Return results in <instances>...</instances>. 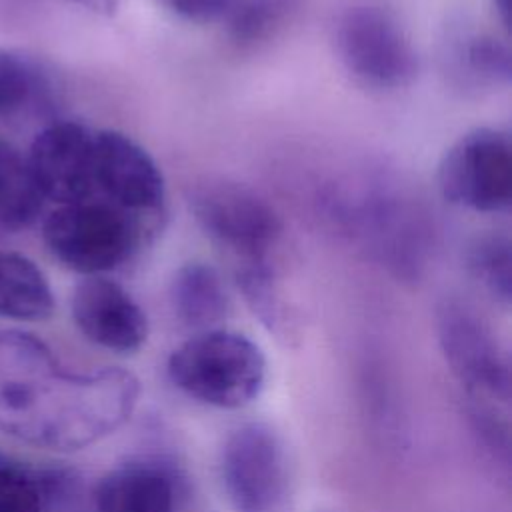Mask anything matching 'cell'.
<instances>
[{"label": "cell", "instance_id": "603a6c76", "mask_svg": "<svg viewBox=\"0 0 512 512\" xmlns=\"http://www.w3.org/2000/svg\"><path fill=\"white\" fill-rule=\"evenodd\" d=\"M168 12L190 22H210L224 18L234 0H156Z\"/></svg>", "mask_w": 512, "mask_h": 512}, {"label": "cell", "instance_id": "ffe728a7", "mask_svg": "<svg viewBox=\"0 0 512 512\" xmlns=\"http://www.w3.org/2000/svg\"><path fill=\"white\" fill-rule=\"evenodd\" d=\"M298 0H234L226 12L228 36L240 48L270 40L296 10Z\"/></svg>", "mask_w": 512, "mask_h": 512}, {"label": "cell", "instance_id": "7c38bea8", "mask_svg": "<svg viewBox=\"0 0 512 512\" xmlns=\"http://www.w3.org/2000/svg\"><path fill=\"white\" fill-rule=\"evenodd\" d=\"M70 310L78 330L100 348L130 354L148 338L146 312L120 284L104 276L78 282Z\"/></svg>", "mask_w": 512, "mask_h": 512}, {"label": "cell", "instance_id": "5bb4252c", "mask_svg": "<svg viewBox=\"0 0 512 512\" xmlns=\"http://www.w3.org/2000/svg\"><path fill=\"white\" fill-rule=\"evenodd\" d=\"M94 502L98 512H174V476L158 462H126L100 478Z\"/></svg>", "mask_w": 512, "mask_h": 512}, {"label": "cell", "instance_id": "44dd1931", "mask_svg": "<svg viewBox=\"0 0 512 512\" xmlns=\"http://www.w3.org/2000/svg\"><path fill=\"white\" fill-rule=\"evenodd\" d=\"M38 76L26 58L0 48V118L18 114L36 94Z\"/></svg>", "mask_w": 512, "mask_h": 512}, {"label": "cell", "instance_id": "8992f818", "mask_svg": "<svg viewBox=\"0 0 512 512\" xmlns=\"http://www.w3.org/2000/svg\"><path fill=\"white\" fill-rule=\"evenodd\" d=\"M188 206L202 232L236 264L270 260L282 236L276 210L258 192L238 182L200 180L188 190Z\"/></svg>", "mask_w": 512, "mask_h": 512}, {"label": "cell", "instance_id": "ba28073f", "mask_svg": "<svg viewBox=\"0 0 512 512\" xmlns=\"http://www.w3.org/2000/svg\"><path fill=\"white\" fill-rule=\"evenodd\" d=\"M220 480L234 512H276L288 486L280 436L262 422L232 430L220 452Z\"/></svg>", "mask_w": 512, "mask_h": 512}, {"label": "cell", "instance_id": "4fadbf2b", "mask_svg": "<svg viewBox=\"0 0 512 512\" xmlns=\"http://www.w3.org/2000/svg\"><path fill=\"white\" fill-rule=\"evenodd\" d=\"M440 60L448 80L462 90H490L506 86L512 78L510 48L486 30L468 22L448 26Z\"/></svg>", "mask_w": 512, "mask_h": 512}, {"label": "cell", "instance_id": "277c9868", "mask_svg": "<svg viewBox=\"0 0 512 512\" xmlns=\"http://www.w3.org/2000/svg\"><path fill=\"white\" fill-rule=\"evenodd\" d=\"M150 222L110 202H74L56 208L42 226L52 256L66 268L100 276L116 270L140 248Z\"/></svg>", "mask_w": 512, "mask_h": 512}, {"label": "cell", "instance_id": "ac0fdd59", "mask_svg": "<svg viewBox=\"0 0 512 512\" xmlns=\"http://www.w3.org/2000/svg\"><path fill=\"white\" fill-rule=\"evenodd\" d=\"M44 196L32 176L28 160L0 140V226L22 230L36 222Z\"/></svg>", "mask_w": 512, "mask_h": 512}, {"label": "cell", "instance_id": "3957f363", "mask_svg": "<svg viewBox=\"0 0 512 512\" xmlns=\"http://www.w3.org/2000/svg\"><path fill=\"white\" fill-rule=\"evenodd\" d=\"M266 370L262 348L226 328L196 332L166 362V374L182 394L222 410L252 404L266 384Z\"/></svg>", "mask_w": 512, "mask_h": 512}, {"label": "cell", "instance_id": "e0dca14e", "mask_svg": "<svg viewBox=\"0 0 512 512\" xmlns=\"http://www.w3.org/2000/svg\"><path fill=\"white\" fill-rule=\"evenodd\" d=\"M234 280L244 302L262 326L288 344L296 336V318L284 298L270 260L236 264Z\"/></svg>", "mask_w": 512, "mask_h": 512}, {"label": "cell", "instance_id": "8fae6325", "mask_svg": "<svg viewBox=\"0 0 512 512\" xmlns=\"http://www.w3.org/2000/svg\"><path fill=\"white\" fill-rule=\"evenodd\" d=\"M60 364L46 342L22 330H0V430L20 440Z\"/></svg>", "mask_w": 512, "mask_h": 512}, {"label": "cell", "instance_id": "cb8c5ba5", "mask_svg": "<svg viewBox=\"0 0 512 512\" xmlns=\"http://www.w3.org/2000/svg\"><path fill=\"white\" fill-rule=\"evenodd\" d=\"M494 8L506 28H510V14H512V0H492Z\"/></svg>", "mask_w": 512, "mask_h": 512}, {"label": "cell", "instance_id": "7402d4cb", "mask_svg": "<svg viewBox=\"0 0 512 512\" xmlns=\"http://www.w3.org/2000/svg\"><path fill=\"white\" fill-rule=\"evenodd\" d=\"M0 512H42V488L34 474L0 458Z\"/></svg>", "mask_w": 512, "mask_h": 512}, {"label": "cell", "instance_id": "52a82bcc", "mask_svg": "<svg viewBox=\"0 0 512 512\" xmlns=\"http://www.w3.org/2000/svg\"><path fill=\"white\" fill-rule=\"evenodd\" d=\"M438 190L450 204L474 212H502L512 202V144L506 132L474 128L440 158Z\"/></svg>", "mask_w": 512, "mask_h": 512}, {"label": "cell", "instance_id": "d6986e66", "mask_svg": "<svg viewBox=\"0 0 512 512\" xmlns=\"http://www.w3.org/2000/svg\"><path fill=\"white\" fill-rule=\"evenodd\" d=\"M466 268L474 280L498 302L512 298V244L502 232L474 236L464 252Z\"/></svg>", "mask_w": 512, "mask_h": 512}, {"label": "cell", "instance_id": "9a60e30c", "mask_svg": "<svg viewBox=\"0 0 512 512\" xmlns=\"http://www.w3.org/2000/svg\"><path fill=\"white\" fill-rule=\"evenodd\" d=\"M170 304L178 322L194 332L220 328L230 298L220 272L206 262L182 264L170 280Z\"/></svg>", "mask_w": 512, "mask_h": 512}, {"label": "cell", "instance_id": "6da1fadb", "mask_svg": "<svg viewBox=\"0 0 512 512\" xmlns=\"http://www.w3.org/2000/svg\"><path fill=\"white\" fill-rule=\"evenodd\" d=\"M138 398L140 380L126 368L60 370L22 440L56 452L88 448L124 426Z\"/></svg>", "mask_w": 512, "mask_h": 512}, {"label": "cell", "instance_id": "2e32d148", "mask_svg": "<svg viewBox=\"0 0 512 512\" xmlns=\"http://www.w3.org/2000/svg\"><path fill=\"white\" fill-rule=\"evenodd\" d=\"M54 294L42 270L26 256L0 250V316L24 322L46 320Z\"/></svg>", "mask_w": 512, "mask_h": 512}, {"label": "cell", "instance_id": "5b68a950", "mask_svg": "<svg viewBox=\"0 0 512 512\" xmlns=\"http://www.w3.org/2000/svg\"><path fill=\"white\" fill-rule=\"evenodd\" d=\"M334 44L344 68L370 88H402L418 74L410 34L400 16L382 2L346 8L336 22Z\"/></svg>", "mask_w": 512, "mask_h": 512}, {"label": "cell", "instance_id": "30bf717a", "mask_svg": "<svg viewBox=\"0 0 512 512\" xmlns=\"http://www.w3.org/2000/svg\"><path fill=\"white\" fill-rule=\"evenodd\" d=\"M26 160L44 200L74 204L96 190L94 132L78 122L60 120L40 130Z\"/></svg>", "mask_w": 512, "mask_h": 512}, {"label": "cell", "instance_id": "d4e9b609", "mask_svg": "<svg viewBox=\"0 0 512 512\" xmlns=\"http://www.w3.org/2000/svg\"><path fill=\"white\" fill-rule=\"evenodd\" d=\"M72 2H76V4H82V6H88V8H94V10H98V8H100L98 0H72Z\"/></svg>", "mask_w": 512, "mask_h": 512}, {"label": "cell", "instance_id": "7a4b0ae2", "mask_svg": "<svg viewBox=\"0 0 512 512\" xmlns=\"http://www.w3.org/2000/svg\"><path fill=\"white\" fill-rule=\"evenodd\" d=\"M442 356L466 392L480 430L508 450L510 364L490 326L466 304L444 300L436 312Z\"/></svg>", "mask_w": 512, "mask_h": 512}, {"label": "cell", "instance_id": "9c48e42d", "mask_svg": "<svg viewBox=\"0 0 512 512\" xmlns=\"http://www.w3.org/2000/svg\"><path fill=\"white\" fill-rule=\"evenodd\" d=\"M94 182L110 204L146 222L166 200V184L156 160L118 130L94 132Z\"/></svg>", "mask_w": 512, "mask_h": 512}]
</instances>
